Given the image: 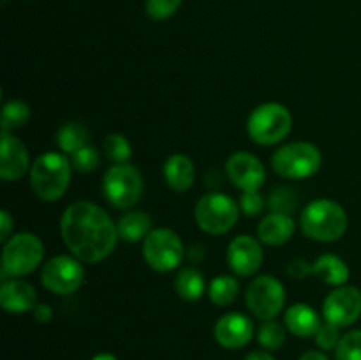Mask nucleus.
I'll return each instance as SVG.
<instances>
[{
	"label": "nucleus",
	"mask_w": 361,
	"mask_h": 360,
	"mask_svg": "<svg viewBox=\"0 0 361 360\" xmlns=\"http://www.w3.org/2000/svg\"><path fill=\"white\" fill-rule=\"evenodd\" d=\"M60 233L67 249L85 263L106 260L120 239L111 217L90 201H76L66 208L60 219Z\"/></svg>",
	"instance_id": "f257e3e1"
},
{
	"label": "nucleus",
	"mask_w": 361,
	"mask_h": 360,
	"mask_svg": "<svg viewBox=\"0 0 361 360\" xmlns=\"http://www.w3.org/2000/svg\"><path fill=\"white\" fill-rule=\"evenodd\" d=\"M71 161L59 152L39 155L30 166V186L35 196L44 201H56L66 194L71 184Z\"/></svg>",
	"instance_id": "f03ea898"
},
{
	"label": "nucleus",
	"mask_w": 361,
	"mask_h": 360,
	"mask_svg": "<svg viewBox=\"0 0 361 360\" xmlns=\"http://www.w3.org/2000/svg\"><path fill=\"white\" fill-rule=\"evenodd\" d=\"M303 235L317 242H335L348 229V214L331 200H316L303 208L300 215Z\"/></svg>",
	"instance_id": "7ed1b4c3"
},
{
	"label": "nucleus",
	"mask_w": 361,
	"mask_h": 360,
	"mask_svg": "<svg viewBox=\"0 0 361 360\" xmlns=\"http://www.w3.org/2000/svg\"><path fill=\"white\" fill-rule=\"evenodd\" d=\"M321 152L316 145L307 141H293V143L282 145L281 148L271 155V168L282 179L300 180L312 176L319 172Z\"/></svg>",
	"instance_id": "20e7f679"
},
{
	"label": "nucleus",
	"mask_w": 361,
	"mask_h": 360,
	"mask_svg": "<svg viewBox=\"0 0 361 360\" xmlns=\"http://www.w3.org/2000/svg\"><path fill=\"white\" fill-rule=\"evenodd\" d=\"M291 113L284 104H279V102H264L257 106L247 120L250 140L264 147L281 143L291 133Z\"/></svg>",
	"instance_id": "39448f33"
},
{
	"label": "nucleus",
	"mask_w": 361,
	"mask_h": 360,
	"mask_svg": "<svg viewBox=\"0 0 361 360\" xmlns=\"http://www.w3.org/2000/svg\"><path fill=\"white\" fill-rule=\"evenodd\" d=\"M44 256V246L34 233H16L4 246L2 253V279L7 275L21 277L39 267Z\"/></svg>",
	"instance_id": "423d86ee"
},
{
	"label": "nucleus",
	"mask_w": 361,
	"mask_h": 360,
	"mask_svg": "<svg viewBox=\"0 0 361 360\" xmlns=\"http://www.w3.org/2000/svg\"><path fill=\"white\" fill-rule=\"evenodd\" d=\"M240 207L231 196L222 193H208L197 200L194 217L197 226L210 235H224L238 221Z\"/></svg>",
	"instance_id": "0eeeda50"
},
{
	"label": "nucleus",
	"mask_w": 361,
	"mask_h": 360,
	"mask_svg": "<svg viewBox=\"0 0 361 360\" xmlns=\"http://www.w3.org/2000/svg\"><path fill=\"white\" fill-rule=\"evenodd\" d=\"M104 196L113 207L120 210L133 208L143 196V176L133 164H115L102 179Z\"/></svg>",
	"instance_id": "6e6552de"
},
{
	"label": "nucleus",
	"mask_w": 361,
	"mask_h": 360,
	"mask_svg": "<svg viewBox=\"0 0 361 360\" xmlns=\"http://www.w3.org/2000/svg\"><path fill=\"white\" fill-rule=\"evenodd\" d=\"M143 256L148 267L155 272H171L182 263L183 244L180 236L169 228H157L143 240Z\"/></svg>",
	"instance_id": "1a4fd4ad"
},
{
	"label": "nucleus",
	"mask_w": 361,
	"mask_h": 360,
	"mask_svg": "<svg viewBox=\"0 0 361 360\" xmlns=\"http://www.w3.org/2000/svg\"><path fill=\"white\" fill-rule=\"evenodd\" d=\"M245 302L257 320H275L286 304V289L274 275H259L247 288Z\"/></svg>",
	"instance_id": "9d476101"
},
{
	"label": "nucleus",
	"mask_w": 361,
	"mask_h": 360,
	"mask_svg": "<svg viewBox=\"0 0 361 360\" xmlns=\"http://www.w3.org/2000/svg\"><path fill=\"white\" fill-rule=\"evenodd\" d=\"M83 281L85 268L81 261L67 254H60L46 261L41 272V282L44 288L56 295H71L83 284Z\"/></svg>",
	"instance_id": "9b49d317"
},
{
	"label": "nucleus",
	"mask_w": 361,
	"mask_h": 360,
	"mask_svg": "<svg viewBox=\"0 0 361 360\" xmlns=\"http://www.w3.org/2000/svg\"><path fill=\"white\" fill-rule=\"evenodd\" d=\"M323 314L328 323L349 327L361 314V292L355 286H338L324 299Z\"/></svg>",
	"instance_id": "f8f14e48"
},
{
	"label": "nucleus",
	"mask_w": 361,
	"mask_h": 360,
	"mask_svg": "<svg viewBox=\"0 0 361 360\" xmlns=\"http://www.w3.org/2000/svg\"><path fill=\"white\" fill-rule=\"evenodd\" d=\"M226 175L238 189L259 191L267 180L264 166L256 155L249 152H235L226 161Z\"/></svg>",
	"instance_id": "ddd939ff"
},
{
	"label": "nucleus",
	"mask_w": 361,
	"mask_h": 360,
	"mask_svg": "<svg viewBox=\"0 0 361 360\" xmlns=\"http://www.w3.org/2000/svg\"><path fill=\"white\" fill-rule=\"evenodd\" d=\"M229 268L240 277H249L259 270L263 263V249L259 242L250 235H240L231 240L226 253Z\"/></svg>",
	"instance_id": "4468645a"
},
{
	"label": "nucleus",
	"mask_w": 361,
	"mask_h": 360,
	"mask_svg": "<svg viewBox=\"0 0 361 360\" xmlns=\"http://www.w3.org/2000/svg\"><path fill=\"white\" fill-rule=\"evenodd\" d=\"M215 341L228 349H238L249 344L254 335V325L242 313H228L217 320L214 327Z\"/></svg>",
	"instance_id": "2eb2a0df"
},
{
	"label": "nucleus",
	"mask_w": 361,
	"mask_h": 360,
	"mask_svg": "<svg viewBox=\"0 0 361 360\" xmlns=\"http://www.w3.org/2000/svg\"><path fill=\"white\" fill-rule=\"evenodd\" d=\"M30 166L28 150L16 136L2 131V148H0V176L7 182L20 180Z\"/></svg>",
	"instance_id": "dca6fc26"
},
{
	"label": "nucleus",
	"mask_w": 361,
	"mask_h": 360,
	"mask_svg": "<svg viewBox=\"0 0 361 360\" xmlns=\"http://www.w3.org/2000/svg\"><path fill=\"white\" fill-rule=\"evenodd\" d=\"M0 304L7 313L21 314L34 311L37 306V293L34 286L21 279H4L0 286Z\"/></svg>",
	"instance_id": "f3484780"
},
{
	"label": "nucleus",
	"mask_w": 361,
	"mask_h": 360,
	"mask_svg": "<svg viewBox=\"0 0 361 360\" xmlns=\"http://www.w3.org/2000/svg\"><path fill=\"white\" fill-rule=\"evenodd\" d=\"M295 219L288 214L271 212L257 226V236L268 246H282L288 242L295 233Z\"/></svg>",
	"instance_id": "a211bd4d"
},
{
	"label": "nucleus",
	"mask_w": 361,
	"mask_h": 360,
	"mask_svg": "<svg viewBox=\"0 0 361 360\" xmlns=\"http://www.w3.org/2000/svg\"><path fill=\"white\" fill-rule=\"evenodd\" d=\"M196 169L194 162L183 154H173L164 162V180L176 193H185L192 187Z\"/></svg>",
	"instance_id": "6ab92c4d"
},
{
	"label": "nucleus",
	"mask_w": 361,
	"mask_h": 360,
	"mask_svg": "<svg viewBox=\"0 0 361 360\" xmlns=\"http://www.w3.org/2000/svg\"><path fill=\"white\" fill-rule=\"evenodd\" d=\"M284 323L291 334L298 337H310L319 330V314L307 304H295L284 314Z\"/></svg>",
	"instance_id": "aec40b11"
},
{
	"label": "nucleus",
	"mask_w": 361,
	"mask_h": 360,
	"mask_svg": "<svg viewBox=\"0 0 361 360\" xmlns=\"http://www.w3.org/2000/svg\"><path fill=\"white\" fill-rule=\"evenodd\" d=\"M314 275L330 286H342L349 279V267L342 258L335 254H321L314 261Z\"/></svg>",
	"instance_id": "412c9836"
},
{
	"label": "nucleus",
	"mask_w": 361,
	"mask_h": 360,
	"mask_svg": "<svg viewBox=\"0 0 361 360\" xmlns=\"http://www.w3.org/2000/svg\"><path fill=\"white\" fill-rule=\"evenodd\" d=\"M116 229H118L120 239L126 242H140L147 239L148 233L152 232V219L145 212H127L116 222Z\"/></svg>",
	"instance_id": "4be33fe9"
},
{
	"label": "nucleus",
	"mask_w": 361,
	"mask_h": 360,
	"mask_svg": "<svg viewBox=\"0 0 361 360\" xmlns=\"http://www.w3.org/2000/svg\"><path fill=\"white\" fill-rule=\"evenodd\" d=\"M88 136H90V133L83 124L71 120V122L62 124L60 129L56 131V145L66 154H74L87 145Z\"/></svg>",
	"instance_id": "5701e85b"
},
{
	"label": "nucleus",
	"mask_w": 361,
	"mask_h": 360,
	"mask_svg": "<svg viewBox=\"0 0 361 360\" xmlns=\"http://www.w3.org/2000/svg\"><path fill=\"white\" fill-rule=\"evenodd\" d=\"M176 293L187 302H196L204 293V277L197 268H182L175 281Z\"/></svg>",
	"instance_id": "b1692460"
},
{
	"label": "nucleus",
	"mask_w": 361,
	"mask_h": 360,
	"mask_svg": "<svg viewBox=\"0 0 361 360\" xmlns=\"http://www.w3.org/2000/svg\"><path fill=\"white\" fill-rule=\"evenodd\" d=\"M240 292L238 279L233 275H217L214 281L208 286V299L215 304V306H229L236 300Z\"/></svg>",
	"instance_id": "393cba45"
},
{
	"label": "nucleus",
	"mask_w": 361,
	"mask_h": 360,
	"mask_svg": "<svg viewBox=\"0 0 361 360\" xmlns=\"http://www.w3.org/2000/svg\"><path fill=\"white\" fill-rule=\"evenodd\" d=\"M102 150H104L106 157L113 161L115 164H123L133 155V147H130L129 140L123 134L113 133L108 134L102 141Z\"/></svg>",
	"instance_id": "a878e982"
},
{
	"label": "nucleus",
	"mask_w": 361,
	"mask_h": 360,
	"mask_svg": "<svg viewBox=\"0 0 361 360\" xmlns=\"http://www.w3.org/2000/svg\"><path fill=\"white\" fill-rule=\"evenodd\" d=\"M30 119V108L23 101H9L2 108V131L9 133L11 129L23 127Z\"/></svg>",
	"instance_id": "bb28decb"
},
{
	"label": "nucleus",
	"mask_w": 361,
	"mask_h": 360,
	"mask_svg": "<svg viewBox=\"0 0 361 360\" xmlns=\"http://www.w3.org/2000/svg\"><path fill=\"white\" fill-rule=\"evenodd\" d=\"M257 341L268 352H275V349L282 348L286 342V328L275 320L263 321L259 332H257Z\"/></svg>",
	"instance_id": "cd10ccee"
},
{
	"label": "nucleus",
	"mask_w": 361,
	"mask_h": 360,
	"mask_svg": "<svg viewBox=\"0 0 361 360\" xmlns=\"http://www.w3.org/2000/svg\"><path fill=\"white\" fill-rule=\"evenodd\" d=\"M268 205H270L271 212L291 215V212H295L296 207H298V196H296V193L291 187H277L270 194Z\"/></svg>",
	"instance_id": "c85d7f7f"
},
{
	"label": "nucleus",
	"mask_w": 361,
	"mask_h": 360,
	"mask_svg": "<svg viewBox=\"0 0 361 360\" xmlns=\"http://www.w3.org/2000/svg\"><path fill=\"white\" fill-rule=\"evenodd\" d=\"M337 360H361V330H351L342 335L335 348Z\"/></svg>",
	"instance_id": "c756f323"
},
{
	"label": "nucleus",
	"mask_w": 361,
	"mask_h": 360,
	"mask_svg": "<svg viewBox=\"0 0 361 360\" xmlns=\"http://www.w3.org/2000/svg\"><path fill=\"white\" fill-rule=\"evenodd\" d=\"M71 164L74 169L81 173H90L94 172L99 166V152L97 148L92 147V145H85L80 150H76L74 154H71Z\"/></svg>",
	"instance_id": "7c9ffc66"
},
{
	"label": "nucleus",
	"mask_w": 361,
	"mask_h": 360,
	"mask_svg": "<svg viewBox=\"0 0 361 360\" xmlns=\"http://www.w3.org/2000/svg\"><path fill=\"white\" fill-rule=\"evenodd\" d=\"M182 6V0H145V11L155 21L171 18Z\"/></svg>",
	"instance_id": "2f4dec72"
},
{
	"label": "nucleus",
	"mask_w": 361,
	"mask_h": 360,
	"mask_svg": "<svg viewBox=\"0 0 361 360\" xmlns=\"http://www.w3.org/2000/svg\"><path fill=\"white\" fill-rule=\"evenodd\" d=\"M342 335L338 334V327L334 323H324L321 325L319 330L316 332V344L319 346L321 349L328 352V349H335L341 342Z\"/></svg>",
	"instance_id": "473e14b6"
},
{
	"label": "nucleus",
	"mask_w": 361,
	"mask_h": 360,
	"mask_svg": "<svg viewBox=\"0 0 361 360\" xmlns=\"http://www.w3.org/2000/svg\"><path fill=\"white\" fill-rule=\"evenodd\" d=\"M264 207V200L259 191H245L240 198V210L245 215H257Z\"/></svg>",
	"instance_id": "72a5a7b5"
},
{
	"label": "nucleus",
	"mask_w": 361,
	"mask_h": 360,
	"mask_svg": "<svg viewBox=\"0 0 361 360\" xmlns=\"http://www.w3.org/2000/svg\"><path fill=\"white\" fill-rule=\"evenodd\" d=\"M286 270L293 279H305L309 274H314V265H310L303 258H296V260L289 261Z\"/></svg>",
	"instance_id": "f704fd0d"
},
{
	"label": "nucleus",
	"mask_w": 361,
	"mask_h": 360,
	"mask_svg": "<svg viewBox=\"0 0 361 360\" xmlns=\"http://www.w3.org/2000/svg\"><path fill=\"white\" fill-rule=\"evenodd\" d=\"M11 229H13V219L6 210H2L0 212V242H7Z\"/></svg>",
	"instance_id": "c9c22d12"
},
{
	"label": "nucleus",
	"mask_w": 361,
	"mask_h": 360,
	"mask_svg": "<svg viewBox=\"0 0 361 360\" xmlns=\"http://www.w3.org/2000/svg\"><path fill=\"white\" fill-rule=\"evenodd\" d=\"M34 318L37 323H48L53 318V311L48 304H37L34 307Z\"/></svg>",
	"instance_id": "e433bc0d"
},
{
	"label": "nucleus",
	"mask_w": 361,
	"mask_h": 360,
	"mask_svg": "<svg viewBox=\"0 0 361 360\" xmlns=\"http://www.w3.org/2000/svg\"><path fill=\"white\" fill-rule=\"evenodd\" d=\"M245 360H275V359L270 355V353L264 352V349H256V352H250L249 355L245 356Z\"/></svg>",
	"instance_id": "4c0bfd02"
},
{
	"label": "nucleus",
	"mask_w": 361,
	"mask_h": 360,
	"mask_svg": "<svg viewBox=\"0 0 361 360\" xmlns=\"http://www.w3.org/2000/svg\"><path fill=\"white\" fill-rule=\"evenodd\" d=\"M300 360H330L323 352H316V349H310V352H305Z\"/></svg>",
	"instance_id": "58836bf2"
},
{
	"label": "nucleus",
	"mask_w": 361,
	"mask_h": 360,
	"mask_svg": "<svg viewBox=\"0 0 361 360\" xmlns=\"http://www.w3.org/2000/svg\"><path fill=\"white\" fill-rule=\"evenodd\" d=\"M92 360H118V359H116L113 353H99V355H95Z\"/></svg>",
	"instance_id": "ea45409f"
}]
</instances>
